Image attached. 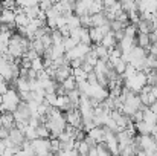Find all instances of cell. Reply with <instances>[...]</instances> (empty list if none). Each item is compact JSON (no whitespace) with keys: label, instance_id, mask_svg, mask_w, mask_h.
I'll return each mask as SVG.
<instances>
[{"label":"cell","instance_id":"5bb4252c","mask_svg":"<svg viewBox=\"0 0 157 156\" xmlns=\"http://www.w3.org/2000/svg\"><path fill=\"white\" fill-rule=\"evenodd\" d=\"M93 51H95V54L98 55V58H99V60H105V61H108L110 54H108V49H107V48H104L102 45L93 46Z\"/></svg>","mask_w":157,"mask_h":156},{"label":"cell","instance_id":"f35d334b","mask_svg":"<svg viewBox=\"0 0 157 156\" xmlns=\"http://www.w3.org/2000/svg\"><path fill=\"white\" fill-rule=\"evenodd\" d=\"M14 156H26V153H25L23 150H20V152H17V153H15Z\"/></svg>","mask_w":157,"mask_h":156},{"label":"cell","instance_id":"5b68a950","mask_svg":"<svg viewBox=\"0 0 157 156\" xmlns=\"http://www.w3.org/2000/svg\"><path fill=\"white\" fill-rule=\"evenodd\" d=\"M157 124H150V122H145V121H140L136 124V132L139 135H153L154 130H156Z\"/></svg>","mask_w":157,"mask_h":156},{"label":"cell","instance_id":"484cf974","mask_svg":"<svg viewBox=\"0 0 157 156\" xmlns=\"http://www.w3.org/2000/svg\"><path fill=\"white\" fill-rule=\"evenodd\" d=\"M98 60H99V58H98V55L95 54L93 49H92V52H90L89 55H86V58H84V61H86V63H89V64H90V66H93V67L96 66Z\"/></svg>","mask_w":157,"mask_h":156},{"label":"cell","instance_id":"f546056e","mask_svg":"<svg viewBox=\"0 0 157 156\" xmlns=\"http://www.w3.org/2000/svg\"><path fill=\"white\" fill-rule=\"evenodd\" d=\"M53 3H55V2H49V0H46V2H40V3H38V6H40V9H41L43 12H46V11H49V9L52 8Z\"/></svg>","mask_w":157,"mask_h":156},{"label":"cell","instance_id":"6da1fadb","mask_svg":"<svg viewBox=\"0 0 157 156\" xmlns=\"http://www.w3.org/2000/svg\"><path fill=\"white\" fill-rule=\"evenodd\" d=\"M127 89H130L133 94L139 95L142 92V89L145 86H148V77L145 72H136L131 78L125 80V84H124Z\"/></svg>","mask_w":157,"mask_h":156},{"label":"cell","instance_id":"83f0119b","mask_svg":"<svg viewBox=\"0 0 157 156\" xmlns=\"http://www.w3.org/2000/svg\"><path fill=\"white\" fill-rule=\"evenodd\" d=\"M96 152H98V155L99 156H111L104 142H101V144H98V146H96Z\"/></svg>","mask_w":157,"mask_h":156},{"label":"cell","instance_id":"e575fe53","mask_svg":"<svg viewBox=\"0 0 157 156\" xmlns=\"http://www.w3.org/2000/svg\"><path fill=\"white\" fill-rule=\"evenodd\" d=\"M148 49H150V55H154V57H157V43H153Z\"/></svg>","mask_w":157,"mask_h":156},{"label":"cell","instance_id":"f1b7e54d","mask_svg":"<svg viewBox=\"0 0 157 156\" xmlns=\"http://www.w3.org/2000/svg\"><path fill=\"white\" fill-rule=\"evenodd\" d=\"M59 150H61V142L58 139H51V152L53 155H56Z\"/></svg>","mask_w":157,"mask_h":156},{"label":"cell","instance_id":"2e32d148","mask_svg":"<svg viewBox=\"0 0 157 156\" xmlns=\"http://www.w3.org/2000/svg\"><path fill=\"white\" fill-rule=\"evenodd\" d=\"M34 72L40 74V72H44V61H43V57H38L35 60H32V67H31Z\"/></svg>","mask_w":157,"mask_h":156},{"label":"cell","instance_id":"ffe728a7","mask_svg":"<svg viewBox=\"0 0 157 156\" xmlns=\"http://www.w3.org/2000/svg\"><path fill=\"white\" fill-rule=\"evenodd\" d=\"M37 136H38L40 139H49V138H51V132H49V129H48L44 124H40V126L37 127Z\"/></svg>","mask_w":157,"mask_h":156},{"label":"cell","instance_id":"7402d4cb","mask_svg":"<svg viewBox=\"0 0 157 156\" xmlns=\"http://www.w3.org/2000/svg\"><path fill=\"white\" fill-rule=\"evenodd\" d=\"M63 42H64L63 34H61L58 29L52 31V45L53 46H63Z\"/></svg>","mask_w":157,"mask_h":156},{"label":"cell","instance_id":"d6a6232c","mask_svg":"<svg viewBox=\"0 0 157 156\" xmlns=\"http://www.w3.org/2000/svg\"><path fill=\"white\" fill-rule=\"evenodd\" d=\"M25 57H26V58H29V60L32 61V60H35V58H38L40 55H38L37 52L34 51V49H29V51H28V52H26V54H25Z\"/></svg>","mask_w":157,"mask_h":156},{"label":"cell","instance_id":"ba28073f","mask_svg":"<svg viewBox=\"0 0 157 156\" xmlns=\"http://www.w3.org/2000/svg\"><path fill=\"white\" fill-rule=\"evenodd\" d=\"M89 34H90V38H92V43H95V46L101 45L102 43V38H104V34L99 28H90L89 29Z\"/></svg>","mask_w":157,"mask_h":156},{"label":"cell","instance_id":"4dcf8cb0","mask_svg":"<svg viewBox=\"0 0 157 156\" xmlns=\"http://www.w3.org/2000/svg\"><path fill=\"white\" fill-rule=\"evenodd\" d=\"M87 83H89L90 86H98V77H96L95 72H92V74L87 75Z\"/></svg>","mask_w":157,"mask_h":156},{"label":"cell","instance_id":"3957f363","mask_svg":"<svg viewBox=\"0 0 157 156\" xmlns=\"http://www.w3.org/2000/svg\"><path fill=\"white\" fill-rule=\"evenodd\" d=\"M137 11L139 14L148 12V14H157V2L156 0H145V2H137Z\"/></svg>","mask_w":157,"mask_h":156},{"label":"cell","instance_id":"4fadbf2b","mask_svg":"<svg viewBox=\"0 0 157 156\" xmlns=\"http://www.w3.org/2000/svg\"><path fill=\"white\" fill-rule=\"evenodd\" d=\"M137 46L142 49H148L151 46V40H150V34H137Z\"/></svg>","mask_w":157,"mask_h":156},{"label":"cell","instance_id":"7c38bea8","mask_svg":"<svg viewBox=\"0 0 157 156\" xmlns=\"http://www.w3.org/2000/svg\"><path fill=\"white\" fill-rule=\"evenodd\" d=\"M29 23H31V20H29V17L25 14V11H23V12H18V14L15 15V26H17V28H28Z\"/></svg>","mask_w":157,"mask_h":156},{"label":"cell","instance_id":"836d02e7","mask_svg":"<svg viewBox=\"0 0 157 156\" xmlns=\"http://www.w3.org/2000/svg\"><path fill=\"white\" fill-rule=\"evenodd\" d=\"M9 132H11V130L2 127V129H0V139H8V138H9Z\"/></svg>","mask_w":157,"mask_h":156},{"label":"cell","instance_id":"74e56055","mask_svg":"<svg viewBox=\"0 0 157 156\" xmlns=\"http://www.w3.org/2000/svg\"><path fill=\"white\" fill-rule=\"evenodd\" d=\"M150 109H151V110H153V112H154V113H156V115H157V100H156V101H154V104H153V106H151Z\"/></svg>","mask_w":157,"mask_h":156},{"label":"cell","instance_id":"ac0fdd59","mask_svg":"<svg viewBox=\"0 0 157 156\" xmlns=\"http://www.w3.org/2000/svg\"><path fill=\"white\" fill-rule=\"evenodd\" d=\"M67 26L70 28V29H76V28H82L81 26V18L76 15V14H73V15H70L69 18H67Z\"/></svg>","mask_w":157,"mask_h":156},{"label":"cell","instance_id":"e0dca14e","mask_svg":"<svg viewBox=\"0 0 157 156\" xmlns=\"http://www.w3.org/2000/svg\"><path fill=\"white\" fill-rule=\"evenodd\" d=\"M67 98L70 100V103L73 104V107H76V109H78V106H79V100H81V94H79V90H78V89H75V90L69 92V94H67Z\"/></svg>","mask_w":157,"mask_h":156},{"label":"cell","instance_id":"cb8c5ba5","mask_svg":"<svg viewBox=\"0 0 157 156\" xmlns=\"http://www.w3.org/2000/svg\"><path fill=\"white\" fill-rule=\"evenodd\" d=\"M23 133H25V138H26L28 141H31V142L38 138V136H37V129H34V127H31V126H28V129H26Z\"/></svg>","mask_w":157,"mask_h":156},{"label":"cell","instance_id":"52a82bcc","mask_svg":"<svg viewBox=\"0 0 157 156\" xmlns=\"http://www.w3.org/2000/svg\"><path fill=\"white\" fill-rule=\"evenodd\" d=\"M89 136H90V138H93L96 144L104 142V141H105V130H104V127H95L93 130H90V132H89Z\"/></svg>","mask_w":157,"mask_h":156},{"label":"cell","instance_id":"9c48e42d","mask_svg":"<svg viewBox=\"0 0 157 156\" xmlns=\"http://www.w3.org/2000/svg\"><path fill=\"white\" fill-rule=\"evenodd\" d=\"M2 121H3V127L8 129V130H12L15 129V119H14V113H3L0 115Z\"/></svg>","mask_w":157,"mask_h":156},{"label":"cell","instance_id":"8fae6325","mask_svg":"<svg viewBox=\"0 0 157 156\" xmlns=\"http://www.w3.org/2000/svg\"><path fill=\"white\" fill-rule=\"evenodd\" d=\"M121 8H122V11H124V12H127V14L139 12V11H137V2H130V0L121 2Z\"/></svg>","mask_w":157,"mask_h":156},{"label":"cell","instance_id":"44dd1931","mask_svg":"<svg viewBox=\"0 0 157 156\" xmlns=\"http://www.w3.org/2000/svg\"><path fill=\"white\" fill-rule=\"evenodd\" d=\"M79 43L75 40V38H72V37H64V42H63V46H64V49L66 52L67 51H72V49H75L76 46H78Z\"/></svg>","mask_w":157,"mask_h":156},{"label":"cell","instance_id":"603a6c76","mask_svg":"<svg viewBox=\"0 0 157 156\" xmlns=\"http://www.w3.org/2000/svg\"><path fill=\"white\" fill-rule=\"evenodd\" d=\"M72 75H73V78L76 80V83H82V81H87V74L79 67V69H75L73 72H72Z\"/></svg>","mask_w":157,"mask_h":156},{"label":"cell","instance_id":"d4e9b609","mask_svg":"<svg viewBox=\"0 0 157 156\" xmlns=\"http://www.w3.org/2000/svg\"><path fill=\"white\" fill-rule=\"evenodd\" d=\"M124 31H125V37H131V38H136V35L139 34L137 26H136V25H131V23H130Z\"/></svg>","mask_w":157,"mask_h":156},{"label":"cell","instance_id":"7a4b0ae2","mask_svg":"<svg viewBox=\"0 0 157 156\" xmlns=\"http://www.w3.org/2000/svg\"><path fill=\"white\" fill-rule=\"evenodd\" d=\"M64 115H66V121L69 126H72L75 129H82V118H81L79 109H72V110L66 112Z\"/></svg>","mask_w":157,"mask_h":156},{"label":"cell","instance_id":"8d00e7d4","mask_svg":"<svg viewBox=\"0 0 157 156\" xmlns=\"http://www.w3.org/2000/svg\"><path fill=\"white\" fill-rule=\"evenodd\" d=\"M151 95L157 100V86H151Z\"/></svg>","mask_w":157,"mask_h":156},{"label":"cell","instance_id":"d590c367","mask_svg":"<svg viewBox=\"0 0 157 156\" xmlns=\"http://www.w3.org/2000/svg\"><path fill=\"white\" fill-rule=\"evenodd\" d=\"M5 150H6V142L5 139H0V156L5 153Z\"/></svg>","mask_w":157,"mask_h":156},{"label":"cell","instance_id":"1f68e13d","mask_svg":"<svg viewBox=\"0 0 157 156\" xmlns=\"http://www.w3.org/2000/svg\"><path fill=\"white\" fill-rule=\"evenodd\" d=\"M82 63H84V60H81V58L70 61V67H72V70H75V69H79V67L82 66Z\"/></svg>","mask_w":157,"mask_h":156},{"label":"cell","instance_id":"ab89813d","mask_svg":"<svg viewBox=\"0 0 157 156\" xmlns=\"http://www.w3.org/2000/svg\"><path fill=\"white\" fill-rule=\"evenodd\" d=\"M153 138H154V141H156V144H157V127H156V130H154V133H153Z\"/></svg>","mask_w":157,"mask_h":156},{"label":"cell","instance_id":"30bf717a","mask_svg":"<svg viewBox=\"0 0 157 156\" xmlns=\"http://www.w3.org/2000/svg\"><path fill=\"white\" fill-rule=\"evenodd\" d=\"M116 43H117V42H116V38H114V32L111 31L110 34L104 35V38H102V43H101V45H102L104 48H107V49L110 51V49H114V48L117 46Z\"/></svg>","mask_w":157,"mask_h":156},{"label":"cell","instance_id":"d6986e66","mask_svg":"<svg viewBox=\"0 0 157 156\" xmlns=\"http://www.w3.org/2000/svg\"><path fill=\"white\" fill-rule=\"evenodd\" d=\"M63 87L66 89V92L69 94V92H72V90H75L76 87H78V83H76V80L73 78V75L70 77V78H67L64 83H63Z\"/></svg>","mask_w":157,"mask_h":156},{"label":"cell","instance_id":"8992f818","mask_svg":"<svg viewBox=\"0 0 157 156\" xmlns=\"http://www.w3.org/2000/svg\"><path fill=\"white\" fill-rule=\"evenodd\" d=\"M14 146H23V142L26 141V138H25V133L21 132V130H18L17 127L15 129H12L11 132H9V138H8Z\"/></svg>","mask_w":157,"mask_h":156},{"label":"cell","instance_id":"277c9868","mask_svg":"<svg viewBox=\"0 0 157 156\" xmlns=\"http://www.w3.org/2000/svg\"><path fill=\"white\" fill-rule=\"evenodd\" d=\"M72 67L70 66H61V67H56V78H55V81L58 83V84H63L67 78H70L72 77Z\"/></svg>","mask_w":157,"mask_h":156},{"label":"cell","instance_id":"9a60e30c","mask_svg":"<svg viewBox=\"0 0 157 156\" xmlns=\"http://www.w3.org/2000/svg\"><path fill=\"white\" fill-rule=\"evenodd\" d=\"M75 149L78 152L79 156H89V152H90V147L87 146L86 141H81V142H76L75 144Z\"/></svg>","mask_w":157,"mask_h":156},{"label":"cell","instance_id":"4316f807","mask_svg":"<svg viewBox=\"0 0 157 156\" xmlns=\"http://www.w3.org/2000/svg\"><path fill=\"white\" fill-rule=\"evenodd\" d=\"M41 43H43V46L46 48V49H49V48H52V34H46V35H43L41 38Z\"/></svg>","mask_w":157,"mask_h":156}]
</instances>
